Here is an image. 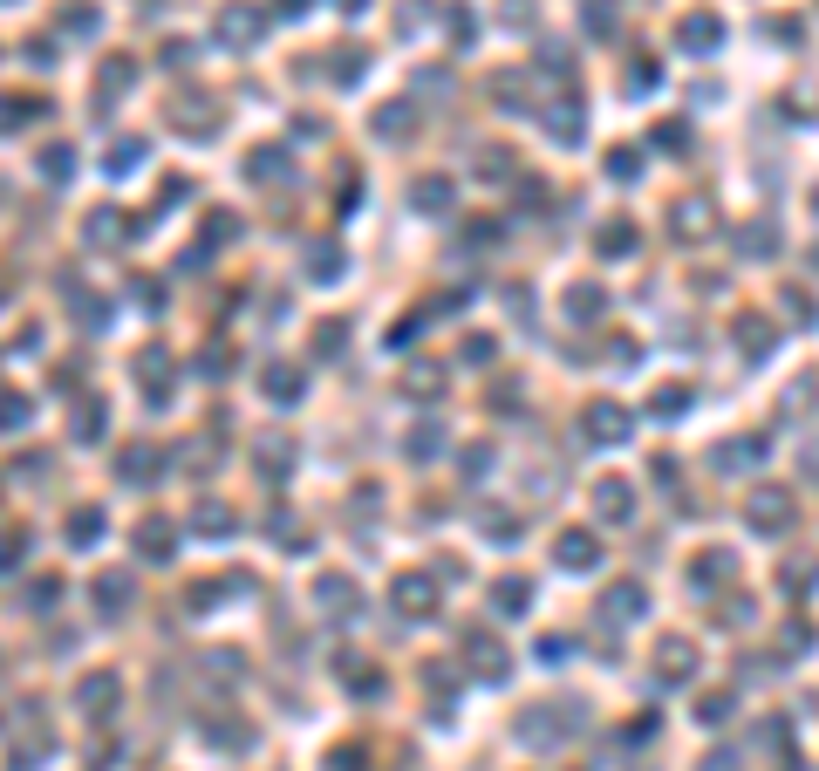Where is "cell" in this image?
I'll return each instance as SVG.
<instances>
[{
  "mask_svg": "<svg viewBox=\"0 0 819 771\" xmlns=\"http://www.w3.org/2000/svg\"><path fill=\"white\" fill-rule=\"evenodd\" d=\"M731 765H738L731 751H710V758H703V771H731Z\"/></svg>",
  "mask_w": 819,
  "mask_h": 771,
  "instance_id": "f1b7e54d",
  "label": "cell"
},
{
  "mask_svg": "<svg viewBox=\"0 0 819 771\" xmlns=\"http://www.w3.org/2000/svg\"><path fill=\"white\" fill-rule=\"evenodd\" d=\"M567 314H601V287H574V294H567Z\"/></svg>",
  "mask_w": 819,
  "mask_h": 771,
  "instance_id": "ac0fdd59",
  "label": "cell"
},
{
  "mask_svg": "<svg viewBox=\"0 0 819 771\" xmlns=\"http://www.w3.org/2000/svg\"><path fill=\"white\" fill-rule=\"evenodd\" d=\"M553 553H560V567H574V574H587V567L601 560L594 533H560V546H553Z\"/></svg>",
  "mask_w": 819,
  "mask_h": 771,
  "instance_id": "5b68a950",
  "label": "cell"
},
{
  "mask_svg": "<svg viewBox=\"0 0 819 771\" xmlns=\"http://www.w3.org/2000/svg\"><path fill=\"white\" fill-rule=\"evenodd\" d=\"M608 171H615V178H635V171H642V157H635V151H608Z\"/></svg>",
  "mask_w": 819,
  "mask_h": 771,
  "instance_id": "d4e9b609",
  "label": "cell"
},
{
  "mask_svg": "<svg viewBox=\"0 0 819 771\" xmlns=\"http://www.w3.org/2000/svg\"><path fill=\"white\" fill-rule=\"evenodd\" d=\"M396 601H403V615H430L437 601H430V580H396Z\"/></svg>",
  "mask_w": 819,
  "mask_h": 771,
  "instance_id": "8fae6325",
  "label": "cell"
},
{
  "mask_svg": "<svg viewBox=\"0 0 819 771\" xmlns=\"http://www.w3.org/2000/svg\"><path fill=\"white\" fill-rule=\"evenodd\" d=\"M744 328V348H751V355H772V328H765V321H738Z\"/></svg>",
  "mask_w": 819,
  "mask_h": 771,
  "instance_id": "ffe728a7",
  "label": "cell"
},
{
  "mask_svg": "<svg viewBox=\"0 0 819 771\" xmlns=\"http://www.w3.org/2000/svg\"><path fill=\"white\" fill-rule=\"evenodd\" d=\"M465 649H471V669H478L485 683H499V676H506V649H499L492 635H471Z\"/></svg>",
  "mask_w": 819,
  "mask_h": 771,
  "instance_id": "8992f818",
  "label": "cell"
},
{
  "mask_svg": "<svg viewBox=\"0 0 819 771\" xmlns=\"http://www.w3.org/2000/svg\"><path fill=\"white\" fill-rule=\"evenodd\" d=\"M437 437H444V430H417V437H410V458H437Z\"/></svg>",
  "mask_w": 819,
  "mask_h": 771,
  "instance_id": "cb8c5ba5",
  "label": "cell"
},
{
  "mask_svg": "<svg viewBox=\"0 0 819 771\" xmlns=\"http://www.w3.org/2000/svg\"><path fill=\"white\" fill-rule=\"evenodd\" d=\"M594 512H601V519H628V512H635V492H628L622 478H601V485H594Z\"/></svg>",
  "mask_w": 819,
  "mask_h": 771,
  "instance_id": "277c9868",
  "label": "cell"
},
{
  "mask_svg": "<svg viewBox=\"0 0 819 771\" xmlns=\"http://www.w3.org/2000/svg\"><path fill=\"white\" fill-rule=\"evenodd\" d=\"M308 260H314V280H335V267H342V253H335V246H314Z\"/></svg>",
  "mask_w": 819,
  "mask_h": 771,
  "instance_id": "603a6c76",
  "label": "cell"
},
{
  "mask_svg": "<svg viewBox=\"0 0 819 771\" xmlns=\"http://www.w3.org/2000/svg\"><path fill=\"white\" fill-rule=\"evenodd\" d=\"M567 731H581V703H533V710H519V744L526 751H553Z\"/></svg>",
  "mask_w": 819,
  "mask_h": 771,
  "instance_id": "6da1fadb",
  "label": "cell"
},
{
  "mask_svg": "<svg viewBox=\"0 0 819 771\" xmlns=\"http://www.w3.org/2000/svg\"><path fill=\"white\" fill-rule=\"evenodd\" d=\"M819 403V383L813 376H799V389H785V410H813Z\"/></svg>",
  "mask_w": 819,
  "mask_h": 771,
  "instance_id": "7402d4cb",
  "label": "cell"
},
{
  "mask_svg": "<svg viewBox=\"0 0 819 771\" xmlns=\"http://www.w3.org/2000/svg\"><path fill=\"white\" fill-rule=\"evenodd\" d=\"M89 703H96V717H103V710H110V703H117V683H110V676H89Z\"/></svg>",
  "mask_w": 819,
  "mask_h": 771,
  "instance_id": "44dd1931",
  "label": "cell"
},
{
  "mask_svg": "<svg viewBox=\"0 0 819 771\" xmlns=\"http://www.w3.org/2000/svg\"><path fill=\"white\" fill-rule=\"evenodd\" d=\"M144 553H151V560H164V553H171V526H164V519H151V526H144Z\"/></svg>",
  "mask_w": 819,
  "mask_h": 771,
  "instance_id": "d6986e66",
  "label": "cell"
},
{
  "mask_svg": "<svg viewBox=\"0 0 819 771\" xmlns=\"http://www.w3.org/2000/svg\"><path fill=\"white\" fill-rule=\"evenodd\" d=\"M683 403H690V389H663V396H656V410H663V417H676Z\"/></svg>",
  "mask_w": 819,
  "mask_h": 771,
  "instance_id": "4316f807",
  "label": "cell"
},
{
  "mask_svg": "<svg viewBox=\"0 0 819 771\" xmlns=\"http://www.w3.org/2000/svg\"><path fill=\"white\" fill-rule=\"evenodd\" d=\"M697 717H703V724H724V717H731V696H703Z\"/></svg>",
  "mask_w": 819,
  "mask_h": 771,
  "instance_id": "484cf974",
  "label": "cell"
},
{
  "mask_svg": "<svg viewBox=\"0 0 819 771\" xmlns=\"http://www.w3.org/2000/svg\"><path fill=\"white\" fill-rule=\"evenodd\" d=\"M738 246H744V253H772V246H779V232H772V226H744Z\"/></svg>",
  "mask_w": 819,
  "mask_h": 771,
  "instance_id": "e0dca14e",
  "label": "cell"
},
{
  "mask_svg": "<svg viewBox=\"0 0 819 771\" xmlns=\"http://www.w3.org/2000/svg\"><path fill=\"white\" fill-rule=\"evenodd\" d=\"M328 765H335V771H362V751H335Z\"/></svg>",
  "mask_w": 819,
  "mask_h": 771,
  "instance_id": "83f0119b",
  "label": "cell"
},
{
  "mask_svg": "<svg viewBox=\"0 0 819 771\" xmlns=\"http://www.w3.org/2000/svg\"><path fill=\"white\" fill-rule=\"evenodd\" d=\"M683 41H690V48H717V21H710V14L683 21Z\"/></svg>",
  "mask_w": 819,
  "mask_h": 771,
  "instance_id": "2e32d148",
  "label": "cell"
},
{
  "mask_svg": "<svg viewBox=\"0 0 819 771\" xmlns=\"http://www.w3.org/2000/svg\"><path fill=\"white\" fill-rule=\"evenodd\" d=\"M581 430H587V444H628V410L622 403H608V396H594L587 417H581Z\"/></svg>",
  "mask_w": 819,
  "mask_h": 771,
  "instance_id": "3957f363",
  "label": "cell"
},
{
  "mask_svg": "<svg viewBox=\"0 0 819 771\" xmlns=\"http://www.w3.org/2000/svg\"><path fill=\"white\" fill-rule=\"evenodd\" d=\"M744 526H751V533H785V526H792V492L758 485V492L744 499Z\"/></svg>",
  "mask_w": 819,
  "mask_h": 771,
  "instance_id": "7a4b0ae2",
  "label": "cell"
},
{
  "mask_svg": "<svg viewBox=\"0 0 819 771\" xmlns=\"http://www.w3.org/2000/svg\"><path fill=\"white\" fill-rule=\"evenodd\" d=\"M410 198H417L424 212H444V205H451V185H444V178H417V185H410Z\"/></svg>",
  "mask_w": 819,
  "mask_h": 771,
  "instance_id": "7c38bea8",
  "label": "cell"
},
{
  "mask_svg": "<svg viewBox=\"0 0 819 771\" xmlns=\"http://www.w3.org/2000/svg\"><path fill=\"white\" fill-rule=\"evenodd\" d=\"M267 396H273V403H294V396H301L294 369H267Z\"/></svg>",
  "mask_w": 819,
  "mask_h": 771,
  "instance_id": "9a60e30c",
  "label": "cell"
},
{
  "mask_svg": "<svg viewBox=\"0 0 819 771\" xmlns=\"http://www.w3.org/2000/svg\"><path fill=\"white\" fill-rule=\"evenodd\" d=\"M656 669H663V683H683V676H690V669H697V649H690V642H663V649H656Z\"/></svg>",
  "mask_w": 819,
  "mask_h": 771,
  "instance_id": "ba28073f",
  "label": "cell"
},
{
  "mask_svg": "<svg viewBox=\"0 0 819 771\" xmlns=\"http://www.w3.org/2000/svg\"><path fill=\"white\" fill-rule=\"evenodd\" d=\"M601 615H608V621H642V587H608Z\"/></svg>",
  "mask_w": 819,
  "mask_h": 771,
  "instance_id": "9c48e42d",
  "label": "cell"
},
{
  "mask_svg": "<svg viewBox=\"0 0 819 771\" xmlns=\"http://www.w3.org/2000/svg\"><path fill=\"white\" fill-rule=\"evenodd\" d=\"M601 253L615 260V253H635V226H601Z\"/></svg>",
  "mask_w": 819,
  "mask_h": 771,
  "instance_id": "5bb4252c",
  "label": "cell"
},
{
  "mask_svg": "<svg viewBox=\"0 0 819 771\" xmlns=\"http://www.w3.org/2000/svg\"><path fill=\"white\" fill-rule=\"evenodd\" d=\"M676 239H710V198H683L676 205Z\"/></svg>",
  "mask_w": 819,
  "mask_h": 771,
  "instance_id": "52a82bcc",
  "label": "cell"
},
{
  "mask_svg": "<svg viewBox=\"0 0 819 771\" xmlns=\"http://www.w3.org/2000/svg\"><path fill=\"white\" fill-rule=\"evenodd\" d=\"M492 601H499V615H526L533 608V580H499Z\"/></svg>",
  "mask_w": 819,
  "mask_h": 771,
  "instance_id": "30bf717a",
  "label": "cell"
},
{
  "mask_svg": "<svg viewBox=\"0 0 819 771\" xmlns=\"http://www.w3.org/2000/svg\"><path fill=\"white\" fill-rule=\"evenodd\" d=\"M765 458V444H758V437H751V444H724V451H717V464H724V471H738V464H758Z\"/></svg>",
  "mask_w": 819,
  "mask_h": 771,
  "instance_id": "4fadbf2b",
  "label": "cell"
}]
</instances>
